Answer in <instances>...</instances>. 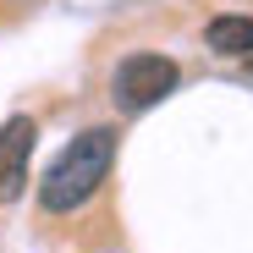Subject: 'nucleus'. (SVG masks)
<instances>
[{
  "mask_svg": "<svg viewBox=\"0 0 253 253\" xmlns=\"http://www.w3.org/2000/svg\"><path fill=\"white\" fill-rule=\"evenodd\" d=\"M204 44L215 55H248L253 61V17H215L204 28Z\"/></svg>",
  "mask_w": 253,
  "mask_h": 253,
  "instance_id": "obj_4",
  "label": "nucleus"
},
{
  "mask_svg": "<svg viewBox=\"0 0 253 253\" xmlns=\"http://www.w3.org/2000/svg\"><path fill=\"white\" fill-rule=\"evenodd\" d=\"M176 83H182V72H176L171 55L138 50V55H126V61L116 66V77H110V99H116V110H126V116H143V110H154L160 99H171Z\"/></svg>",
  "mask_w": 253,
  "mask_h": 253,
  "instance_id": "obj_2",
  "label": "nucleus"
},
{
  "mask_svg": "<svg viewBox=\"0 0 253 253\" xmlns=\"http://www.w3.org/2000/svg\"><path fill=\"white\" fill-rule=\"evenodd\" d=\"M116 165V132L110 126H83V132L50 160L44 182H39V209L44 215H72V209H83L110 176Z\"/></svg>",
  "mask_w": 253,
  "mask_h": 253,
  "instance_id": "obj_1",
  "label": "nucleus"
},
{
  "mask_svg": "<svg viewBox=\"0 0 253 253\" xmlns=\"http://www.w3.org/2000/svg\"><path fill=\"white\" fill-rule=\"evenodd\" d=\"M33 138L39 126L33 116H11L0 126V204H17L28 187V160H33Z\"/></svg>",
  "mask_w": 253,
  "mask_h": 253,
  "instance_id": "obj_3",
  "label": "nucleus"
}]
</instances>
